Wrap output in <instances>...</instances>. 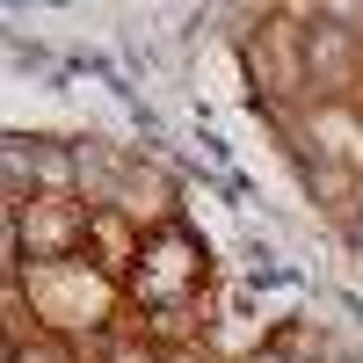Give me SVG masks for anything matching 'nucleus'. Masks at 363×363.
I'll return each instance as SVG.
<instances>
[{
    "label": "nucleus",
    "mask_w": 363,
    "mask_h": 363,
    "mask_svg": "<svg viewBox=\"0 0 363 363\" xmlns=\"http://www.w3.org/2000/svg\"><path fill=\"white\" fill-rule=\"evenodd\" d=\"M15 291H22V306L44 335H66L80 349H95L116 327V313H124V284H109L87 255L51 262V269H15Z\"/></svg>",
    "instance_id": "1"
},
{
    "label": "nucleus",
    "mask_w": 363,
    "mask_h": 363,
    "mask_svg": "<svg viewBox=\"0 0 363 363\" xmlns=\"http://www.w3.org/2000/svg\"><path fill=\"white\" fill-rule=\"evenodd\" d=\"M211 284V255L189 225H153L145 233V255L124 277V298L138 313H196V298Z\"/></svg>",
    "instance_id": "2"
},
{
    "label": "nucleus",
    "mask_w": 363,
    "mask_h": 363,
    "mask_svg": "<svg viewBox=\"0 0 363 363\" xmlns=\"http://www.w3.org/2000/svg\"><path fill=\"white\" fill-rule=\"evenodd\" d=\"M306 29L313 8H262L255 29H240L247 80L262 87V102H306Z\"/></svg>",
    "instance_id": "3"
},
{
    "label": "nucleus",
    "mask_w": 363,
    "mask_h": 363,
    "mask_svg": "<svg viewBox=\"0 0 363 363\" xmlns=\"http://www.w3.org/2000/svg\"><path fill=\"white\" fill-rule=\"evenodd\" d=\"M15 247H22V269L80 262V255H87V203H80V196H29V189H22Z\"/></svg>",
    "instance_id": "4"
},
{
    "label": "nucleus",
    "mask_w": 363,
    "mask_h": 363,
    "mask_svg": "<svg viewBox=\"0 0 363 363\" xmlns=\"http://www.w3.org/2000/svg\"><path fill=\"white\" fill-rule=\"evenodd\" d=\"M356 87H363V29H342L313 8L306 29V102H349L356 109Z\"/></svg>",
    "instance_id": "5"
},
{
    "label": "nucleus",
    "mask_w": 363,
    "mask_h": 363,
    "mask_svg": "<svg viewBox=\"0 0 363 363\" xmlns=\"http://www.w3.org/2000/svg\"><path fill=\"white\" fill-rule=\"evenodd\" d=\"M138 255H145V225L131 218V211L87 203V262H95L109 284H124L131 269H138Z\"/></svg>",
    "instance_id": "6"
},
{
    "label": "nucleus",
    "mask_w": 363,
    "mask_h": 363,
    "mask_svg": "<svg viewBox=\"0 0 363 363\" xmlns=\"http://www.w3.org/2000/svg\"><path fill=\"white\" fill-rule=\"evenodd\" d=\"M306 138H313V153H327V160H342L349 174H363V109H349V102H306Z\"/></svg>",
    "instance_id": "7"
},
{
    "label": "nucleus",
    "mask_w": 363,
    "mask_h": 363,
    "mask_svg": "<svg viewBox=\"0 0 363 363\" xmlns=\"http://www.w3.org/2000/svg\"><path fill=\"white\" fill-rule=\"evenodd\" d=\"M29 167V196H80V160H73V145H58V138H37L22 153Z\"/></svg>",
    "instance_id": "8"
},
{
    "label": "nucleus",
    "mask_w": 363,
    "mask_h": 363,
    "mask_svg": "<svg viewBox=\"0 0 363 363\" xmlns=\"http://www.w3.org/2000/svg\"><path fill=\"white\" fill-rule=\"evenodd\" d=\"M8 363H95V356H87L80 342H66V335H44V327H37V335H22V342H15Z\"/></svg>",
    "instance_id": "9"
},
{
    "label": "nucleus",
    "mask_w": 363,
    "mask_h": 363,
    "mask_svg": "<svg viewBox=\"0 0 363 363\" xmlns=\"http://www.w3.org/2000/svg\"><path fill=\"white\" fill-rule=\"evenodd\" d=\"M87 356H95V363H160V342L153 335H102Z\"/></svg>",
    "instance_id": "10"
},
{
    "label": "nucleus",
    "mask_w": 363,
    "mask_h": 363,
    "mask_svg": "<svg viewBox=\"0 0 363 363\" xmlns=\"http://www.w3.org/2000/svg\"><path fill=\"white\" fill-rule=\"evenodd\" d=\"M15 218H22V196H0V277L22 269V247H15Z\"/></svg>",
    "instance_id": "11"
},
{
    "label": "nucleus",
    "mask_w": 363,
    "mask_h": 363,
    "mask_svg": "<svg viewBox=\"0 0 363 363\" xmlns=\"http://www.w3.org/2000/svg\"><path fill=\"white\" fill-rule=\"evenodd\" d=\"M160 363H218V356H211V342L196 335V342H167V349H160Z\"/></svg>",
    "instance_id": "12"
},
{
    "label": "nucleus",
    "mask_w": 363,
    "mask_h": 363,
    "mask_svg": "<svg viewBox=\"0 0 363 363\" xmlns=\"http://www.w3.org/2000/svg\"><path fill=\"white\" fill-rule=\"evenodd\" d=\"M15 356V335H8V320H0V363H8Z\"/></svg>",
    "instance_id": "13"
}]
</instances>
